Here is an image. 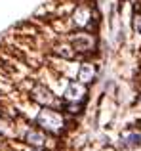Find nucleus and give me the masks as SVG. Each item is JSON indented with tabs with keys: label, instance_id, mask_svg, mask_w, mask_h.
Masks as SVG:
<instances>
[{
	"label": "nucleus",
	"instance_id": "nucleus-7",
	"mask_svg": "<svg viewBox=\"0 0 141 151\" xmlns=\"http://www.w3.org/2000/svg\"><path fill=\"white\" fill-rule=\"evenodd\" d=\"M120 138H122V144L128 145V147H134V145H137L141 142V134L137 130H124Z\"/></svg>",
	"mask_w": 141,
	"mask_h": 151
},
{
	"label": "nucleus",
	"instance_id": "nucleus-3",
	"mask_svg": "<svg viewBox=\"0 0 141 151\" xmlns=\"http://www.w3.org/2000/svg\"><path fill=\"white\" fill-rule=\"evenodd\" d=\"M31 94H33V100L36 103H40V105H56L57 103L56 96L52 94V90L46 88L44 84H34Z\"/></svg>",
	"mask_w": 141,
	"mask_h": 151
},
{
	"label": "nucleus",
	"instance_id": "nucleus-4",
	"mask_svg": "<svg viewBox=\"0 0 141 151\" xmlns=\"http://www.w3.org/2000/svg\"><path fill=\"white\" fill-rule=\"evenodd\" d=\"M90 19H92V10L86 6H78L76 10H74L73 14V23L76 27H86L90 23Z\"/></svg>",
	"mask_w": 141,
	"mask_h": 151
},
{
	"label": "nucleus",
	"instance_id": "nucleus-8",
	"mask_svg": "<svg viewBox=\"0 0 141 151\" xmlns=\"http://www.w3.org/2000/svg\"><path fill=\"white\" fill-rule=\"evenodd\" d=\"M25 140L29 142L33 147H42V145H46V136L42 132H38V130H29Z\"/></svg>",
	"mask_w": 141,
	"mask_h": 151
},
{
	"label": "nucleus",
	"instance_id": "nucleus-6",
	"mask_svg": "<svg viewBox=\"0 0 141 151\" xmlns=\"http://www.w3.org/2000/svg\"><path fill=\"white\" fill-rule=\"evenodd\" d=\"M93 78H95V65H93V63H84V65H80V69H78V81H80L82 84H88Z\"/></svg>",
	"mask_w": 141,
	"mask_h": 151
},
{
	"label": "nucleus",
	"instance_id": "nucleus-5",
	"mask_svg": "<svg viewBox=\"0 0 141 151\" xmlns=\"http://www.w3.org/2000/svg\"><path fill=\"white\" fill-rule=\"evenodd\" d=\"M73 48L76 52H90L93 48V38L90 35H76V37L70 40Z\"/></svg>",
	"mask_w": 141,
	"mask_h": 151
},
{
	"label": "nucleus",
	"instance_id": "nucleus-9",
	"mask_svg": "<svg viewBox=\"0 0 141 151\" xmlns=\"http://www.w3.org/2000/svg\"><path fill=\"white\" fill-rule=\"evenodd\" d=\"M134 25H135V31H137V33H141V10H139V14L135 15V21H134Z\"/></svg>",
	"mask_w": 141,
	"mask_h": 151
},
{
	"label": "nucleus",
	"instance_id": "nucleus-1",
	"mask_svg": "<svg viewBox=\"0 0 141 151\" xmlns=\"http://www.w3.org/2000/svg\"><path fill=\"white\" fill-rule=\"evenodd\" d=\"M36 122H38V124H40L44 130H48V132H52V134H59V132H63V126H65L63 117H61L57 111L48 109V107H44V109L38 113Z\"/></svg>",
	"mask_w": 141,
	"mask_h": 151
},
{
	"label": "nucleus",
	"instance_id": "nucleus-2",
	"mask_svg": "<svg viewBox=\"0 0 141 151\" xmlns=\"http://www.w3.org/2000/svg\"><path fill=\"white\" fill-rule=\"evenodd\" d=\"M84 98H86V88H84V84H82L80 81H73V82H69V86H67V90H65V94H63V100L67 101V103H82L84 101Z\"/></svg>",
	"mask_w": 141,
	"mask_h": 151
}]
</instances>
